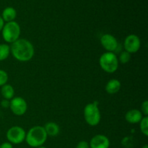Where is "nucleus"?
Returning <instances> with one entry per match:
<instances>
[{
    "instance_id": "nucleus-1",
    "label": "nucleus",
    "mask_w": 148,
    "mask_h": 148,
    "mask_svg": "<svg viewBox=\"0 0 148 148\" xmlns=\"http://www.w3.org/2000/svg\"><path fill=\"white\" fill-rule=\"evenodd\" d=\"M10 53L17 61L26 62L31 60L35 54V49L31 42L25 38H19L10 46Z\"/></svg>"
},
{
    "instance_id": "nucleus-2",
    "label": "nucleus",
    "mask_w": 148,
    "mask_h": 148,
    "mask_svg": "<svg viewBox=\"0 0 148 148\" xmlns=\"http://www.w3.org/2000/svg\"><path fill=\"white\" fill-rule=\"evenodd\" d=\"M48 135L42 126H35L26 133L25 140L30 147L37 148L43 146L46 142Z\"/></svg>"
},
{
    "instance_id": "nucleus-3",
    "label": "nucleus",
    "mask_w": 148,
    "mask_h": 148,
    "mask_svg": "<svg viewBox=\"0 0 148 148\" xmlns=\"http://www.w3.org/2000/svg\"><path fill=\"white\" fill-rule=\"evenodd\" d=\"M99 65L104 72L114 73L119 65L118 56L114 52H105L100 56Z\"/></svg>"
},
{
    "instance_id": "nucleus-4",
    "label": "nucleus",
    "mask_w": 148,
    "mask_h": 148,
    "mask_svg": "<svg viewBox=\"0 0 148 148\" xmlns=\"http://www.w3.org/2000/svg\"><path fill=\"white\" fill-rule=\"evenodd\" d=\"M1 32L4 41L12 44L20 38L21 28L17 22L12 21L6 23Z\"/></svg>"
},
{
    "instance_id": "nucleus-5",
    "label": "nucleus",
    "mask_w": 148,
    "mask_h": 148,
    "mask_svg": "<svg viewBox=\"0 0 148 148\" xmlns=\"http://www.w3.org/2000/svg\"><path fill=\"white\" fill-rule=\"evenodd\" d=\"M84 118L87 124L91 127H95L99 124L101 120V114L96 101L90 103L85 106L84 108Z\"/></svg>"
},
{
    "instance_id": "nucleus-6",
    "label": "nucleus",
    "mask_w": 148,
    "mask_h": 148,
    "mask_svg": "<svg viewBox=\"0 0 148 148\" xmlns=\"http://www.w3.org/2000/svg\"><path fill=\"white\" fill-rule=\"evenodd\" d=\"M7 140L11 144L19 145L25 140L26 132L23 128L19 126L12 127L7 130L6 134Z\"/></svg>"
},
{
    "instance_id": "nucleus-7",
    "label": "nucleus",
    "mask_w": 148,
    "mask_h": 148,
    "mask_svg": "<svg viewBox=\"0 0 148 148\" xmlns=\"http://www.w3.org/2000/svg\"><path fill=\"white\" fill-rule=\"evenodd\" d=\"M10 108L13 114L17 116L24 115L27 110V104L22 97H14L10 100Z\"/></svg>"
},
{
    "instance_id": "nucleus-8",
    "label": "nucleus",
    "mask_w": 148,
    "mask_h": 148,
    "mask_svg": "<svg viewBox=\"0 0 148 148\" xmlns=\"http://www.w3.org/2000/svg\"><path fill=\"white\" fill-rule=\"evenodd\" d=\"M124 46L126 51L130 53H137L141 47V40L135 34H130L126 37L124 42Z\"/></svg>"
},
{
    "instance_id": "nucleus-9",
    "label": "nucleus",
    "mask_w": 148,
    "mask_h": 148,
    "mask_svg": "<svg viewBox=\"0 0 148 148\" xmlns=\"http://www.w3.org/2000/svg\"><path fill=\"white\" fill-rule=\"evenodd\" d=\"M101 44L108 52H114L117 50L119 43L117 39L111 34H104L101 38Z\"/></svg>"
},
{
    "instance_id": "nucleus-10",
    "label": "nucleus",
    "mask_w": 148,
    "mask_h": 148,
    "mask_svg": "<svg viewBox=\"0 0 148 148\" xmlns=\"http://www.w3.org/2000/svg\"><path fill=\"white\" fill-rule=\"evenodd\" d=\"M90 148H109L110 140L103 134H96L90 141Z\"/></svg>"
},
{
    "instance_id": "nucleus-11",
    "label": "nucleus",
    "mask_w": 148,
    "mask_h": 148,
    "mask_svg": "<svg viewBox=\"0 0 148 148\" xmlns=\"http://www.w3.org/2000/svg\"><path fill=\"white\" fill-rule=\"evenodd\" d=\"M143 118V114L138 109H131L125 114V119L128 123L132 124H138Z\"/></svg>"
},
{
    "instance_id": "nucleus-12",
    "label": "nucleus",
    "mask_w": 148,
    "mask_h": 148,
    "mask_svg": "<svg viewBox=\"0 0 148 148\" xmlns=\"http://www.w3.org/2000/svg\"><path fill=\"white\" fill-rule=\"evenodd\" d=\"M121 87V82L117 79H111L106 83L105 87V90L107 93L116 94L120 90Z\"/></svg>"
},
{
    "instance_id": "nucleus-13",
    "label": "nucleus",
    "mask_w": 148,
    "mask_h": 148,
    "mask_svg": "<svg viewBox=\"0 0 148 148\" xmlns=\"http://www.w3.org/2000/svg\"><path fill=\"white\" fill-rule=\"evenodd\" d=\"M1 17L6 23L14 21V19L17 17V11L12 7H7L2 11Z\"/></svg>"
},
{
    "instance_id": "nucleus-14",
    "label": "nucleus",
    "mask_w": 148,
    "mask_h": 148,
    "mask_svg": "<svg viewBox=\"0 0 148 148\" xmlns=\"http://www.w3.org/2000/svg\"><path fill=\"white\" fill-rule=\"evenodd\" d=\"M43 127L47 135L50 137H56L59 134V132H60L59 126L55 122L46 123Z\"/></svg>"
},
{
    "instance_id": "nucleus-15",
    "label": "nucleus",
    "mask_w": 148,
    "mask_h": 148,
    "mask_svg": "<svg viewBox=\"0 0 148 148\" xmlns=\"http://www.w3.org/2000/svg\"><path fill=\"white\" fill-rule=\"evenodd\" d=\"M1 94L4 99L10 101L14 97V89L10 84H6L1 87Z\"/></svg>"
},
{
    "instance_id": "nucleus-16",
    "label": "nucleus",
    "mask_w": 148,
    "mask_h": 148,
    "mask_svg": "<svg viewBox=\"0 0 148 148\" xmlns=\"http://www.w3.org/2000/svg\"><path fill=\"white\" fill-rule=\"evenodd\" d=\"M10 54V46L7 43H0V62L6 60Z\"/></svg>"
},
{
    "instance_id": "nucleus-17",
    "label": "nucleus",
    "mask_w": 148,
    "mask_h": 148,
    "mask_svg": "<svg viewBox=\"0 0 148 148\" xmlns=\"http://www.w3.org/2000/svg\"><path fill=\"white\" fill-rule=\"evenodd\" d=\"M140 132L144 134L145 137L148 136V117L143 116L142 120L140 121Z\"/></svg>"
},
{
    "instance_id": "nucleus-18",
    "label": "nucleus",
    "mask_w": 148,
    "mask_h": 148,
    "mask_svg": "<svg viewBox=\"0 0 148 148\" xmlns=\"http://www.w3.org/2000/svg\"><path fill=\"white\" fill-rule=\"evenodd\" d=\"M119 62L121 64H127L130 60H131V53H130L129 52L124 51L121 52V53L119 54V56L118 57Z\"/></svg>"
},
{
    "instance_id": "nucleus-19",
    "label": "nucleus",
    "mask_w": 148,
    "mask_h": 148,
    "mask_svg": "<svg viewBox=\"0 0 148 148\" xmlns=\"http://www.w3.org/2000/svg\"><path fill=\"white\" fill-rule=\"evenodd\" d=\"M9 76L7 72L3 69H0V87H2L3 85H6Z\"/></svg>"
},
{
    "instance_id": "nucleus-20",
    "label": "nucleus",
    "mask_w": 148,
    "mask_h": 148,
    "mask_svg": "<svg viewBox=\"0 0 148 148\" xmlns=\"http://www.w3.org/2000/svg\"><path fill=\"white\" fill-rule=\"evenodd\" d=\"M142 114L145 116H147L148 115V101H145L143 102L141 106V111Z\"/></svg>"
},
{
    "instance_id": "nucleus-21",
    "label": "nucleus",
    "mask_w": 148,
    "mask_h": 148,
    "mask_svg": "<svg viewBox=\"0 0 148 148\" xmlns=\"http://www.w3.org/2000/svg\"><path fill=\"white\" fill-rule=\"evenodd\" d=\"M76 148H90V145L86 141H80L77 143Z\"/></svg>"
},
{
    "instance_id": "nucleus-22",
    "label": "nucleus",
    "mask_w": 148,
    "mask_h": 148,
    "mask_svg": "<svg viewBox=\"0 0 148 148\" xmlns=\"http://www.w3.org/2000/svg\"><path fill=\"white\" fill-rule=\"evenodd\" d=\"M10 101H9V100H7V99L2 100L1 102V107L4 108H10Z\"/></svg>"
},
{
    "instance_id": "nucleus-23",
    "label": "nucleus",
    "mask_w": 148,
    "mask_h": 148,
    "mask_svg": "<svg viewBox=\"0 0 148 148\" xmlns=\"http://www.w3.org/2000/svg\"><path fill=\"white\" fill-rule=\"evenodd\" d=\"M0 148H13L12 144H11L9 142H5L0 145Z\"/></svg>"
},
{
    "instance_id": "nucleus-24",
    "label": "nucleus",
    "mask_w": 148,
    "mask_h": 148,
    "mask_svg": "<svg viewBox=\"0 0 148 148\" xmlns=\"http://www.w3.org/2000/svg\"><path fill=\"white\" fill-rule=\"evenodd\" d=\"M4 24H5V23H4V20H3L2 17L0 16V32H1V30H2V28H3V27H4Z\"/></svg>"
},
{
    "instance_id": "nucleus-25",
    "label": "nucleus",
    "mask_w": 148,
    "mask_h": 148,
    "mask_svg": "<svg viewBox=\"0 0 148 148\" xmlns=\"http://www.w3.org/2000/svg\"><path fill=\"white\" fill-rule=\"evenodd\" d=\"M143 148H148V147H147V145H145L143 147Z\"/></svg>"
},
{
    "instance_id": "nucleus-26",
    "label": "nucleus",
    "mask_w": 148,
    "mask_h": 148,
    "mask_svg": "<svg viewBox=\"0 0 148 148\" xmlns=\"http://www.w3.org/2000/svg\"><path fill=\"white\" fill-rule=\"evenodd\" d=\"M37 148H46V147H43V146H40V147H37Z\"/></svg>"
}]
</instances>
